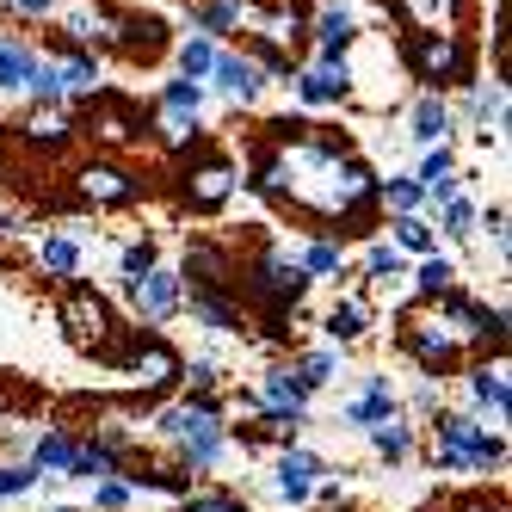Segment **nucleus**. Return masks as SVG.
<instances>
[{"label": "nucleus", "mask_w": 512, "mask_h": 512, "mask_svg": "<svg viewBox=\"0 0 512 512\" xmlns=\"http://www.w3.org/2000/svg\"><path fill=\"white\" fill-rule=\"evenodd\" d=\"M44 266H50L56 278H75V272H81V247L68 241V235H50V241H44Z\"/></svg>", "instance_id": "obj_32"}, {"label": "nucleus", "mask_w": 512, "mask_h": 512, "mask_svg": "<svg viewBox=\"0 0 512 512\" xmlns=\"http://www.w3.org/2000/svg\"><path fill=\"white\" fill-rule=\"evenodd\" d=\"M383 198H389L395 216H414V210H420V186H414V179H389V192H383Z\"/></svg>", "instance_id": "obj_40"}, {"label": "nucleus", "mask_w": 512, "mask_h": 512, "mask_svg": "<svg viewBox=\"0 0 512 512\" xmlns=\"http://www.w3.org/2000/svg\"><path fill=\"white\" fill-rule=\"evenodd\" d=\"M346 38H352V13H340V7H334V13H321V44H327V50H340Z\"/></svg>", "instance_id": "obj_41"}, {"label": "nucleus", "mask_w": 512, "mask_h": 512, "mask_svg": "<svg viewBox=\"0 0 512 512\" xmlns=\"http://www.w3.org/2000/svg\"><path fill=\"white\" fill-rule=\"evenodd\" d=\"M105 475H124V463H118L112 451H99L93 438H81L75 463H68V482H105Z\"/></svg>", "instance_id": "obj_20"}, {"label": "nucleus", "mask_w": 512, "mask_h": 512, "mask_svg": "<svg viewBox=\"0 0 512 512\" xmlns=\"http://www.w3.org/2000/svg\"><path fill=\"white\" fill-rule=\"evenodd\" d=\"M19 7H25V13H50V0H19Z\"/></svg>", "instance_id": "obj_47"}, {"label": "nucleus", "mask_w": 512, "mask_h": 512, "mask_svg": "<svg viewBox=\"0 0 512 512\" xmlns=\"http://www.w3.org/2000/svg\"><path fill=\"white\" fill-rule=\"evenodd\" d=\"M31 136H38V142H62V136H68V124H62V112H50V118L38 112V118H31Z\"/></svg>", "instance_id": "obj_44"}, {"label": "nucleus", "mask_w": 512, "mask_h": 512, "mask_svg": "<svg viewBox=\"0 0 512 512\" xmlns=\"http://www.w3.org/2000/svg\"><path fill=\"white\" fill-rule=\"evenodd\" d=\"M414 56H420V75H451L457 68V44L445 38V31H426Z\"/></svg>", "instance_id": "obj_26"}, {"label": "nucleus", "mask_w": 512, "mask_h": 512, "mask_svg": "<svg viewBox=\"0 0 512 512\" xmlns=\"http://www.w3.org/2000/svg\"><path fill=\"white\" fill-rule=\"evenodd\" d=\"M451 512H506V500H463V506H451Z\"/></svg>", "instance_id": "obj_46"}, {"label": "nucleus", "mask_w": 512, "mask_h": 512, "mask_svg": "<svg viewBox=\"0 0 512 512\" xmlns=\"http://www.w3.org/2000/svg\"><path fill=\"white\" fill-rule=\"evenodd\" d=\"M198 99H204V93H198L192 81H173V87H167V112H173V118H198Z\"/></svg>", "instance_id": "obj_39"}, {"label": "nucleus", "mask_w": 512, "mask_h": 512, "mask_svg": "<svg viewBox=\"0 0 512 512\" xmlns=\"http://www.w3.org/2000/svg\"><path fill=\"white\" fill-rule=\"evenodd\" d=\"M346 475H352V469H327L321 482L309 488V506H321V512H346Z\"/></svg>", "instance_id": "obj_30"}, {"label": "nucleus", "mask_w": 512, "mask_h": 512, "mask_svg": "<svg viewBox=\"0 0 512 512\" xmlns=\"http://www.w3.org/2000/svg\"><path fill=\"white\" fill-rule=\"evenodd\" d=\"M210 75H216V87H223L229 99H253V93H260V68L241 62V56H223V62L210 68Z\"/></svg>", "instance_id": "obj_21"}, {"label": "nucleus", "mask_w": 512, "mask_h": 512, "mask_svg": "<svg viewBox=\"0 0 512 512\" xmlns=\"http://www.w3.org/2000/svg\"><path fill=\"white\" fill-rule=\"evenodd\" d=\"M346 81H352V75H346V62L334 56L327 68H315V75H303L297 87H303V99H315V105H321V99H340V93H346Z\"/></svg>", "instance_id": "obj_25"}, {"label": "nucleus", "mask_w": 512, "mask_h": 512, "mask_svg": "<svg viewBox=\"0 0 512 512\" xmlns=\"http://www.w3.org/2000/svg\"><path fill=\"white\" fill-rule=\"evenodd\" d=\"M124 297H130V309H136V321L161 327V321H173V315H179V297H186V278H179V272H167V266H155L149 278L124 284Z\"/></svg>", "instance_id": "obj_6"}, {"label": "nucleus", "mask_w": 512, "mask_h": 512, "mask_svg": "<svg viewBox=\"0 0 512 512\" xmlns=\"http://www.w3.org/2000/svg\"><path fill=\"white\" fill-rule=\"evenodd\" d=\"M451 130V112L438 99H420V112H414V142H438Z\"/></svg>", "instance_id": "obj_34"}, {"label": "nucleus", "mask_w": 512, "mask_h": 512, "mask_svg": "<svg viewBox=\"0 0 512 512\" xmlns=\"http://www.w3.org/2000/svg\"><path fill=\"white\" fill-rule=\"evenodd\" d=\"M161 260H155V241H130L124 247V284H136V278H149Z\"/></svg>", "instance_id": "obj_36"}, {"label": "nucleus", "mask_w": 512, "mask_h": 512, "mask_svg": "<svg viewBox=\"0 0 512 512\" xmlns=\"http://www.w3.org/2000/svg\"><path fill=\"white\" fill-rule=\"evenodd\" d=\"M290 371H297V383L315 395V389H327L340 377V352L334 346H321V352H303V358H290Z\"/></svg>", "instance_id": "obj_18"}, {"label": "nucleus", "mask_w": 512, "mask_h": 512, "mask_svg": "<svg viewBox=\"0 0 512 512\" xmlns=\"http://www.w3.org/2000/svg\"><path fill=\"white\" fill-rule=\"evenodd\" d=\"M161 31H167L161 19H124L118 25V44L124 50H161Z\"/></svg>", "instance_id": "obj_31"}, {"label": "nucleus", "mask_w": 512, "mask_h": 512, "mask_svg": "<svg viewBox=\"0 0 512 512\" xmlns=\"http://www.w3.org/2000/svg\"><path fill=\"white\" fill-rule=\"evenodd\" d=\"M469 414L475 420H494V432L506 426V352L469 364Z\"/></svg>", "instance_id": "obj_8"}, {"label": "nucleus", "mask_w": 512, "mask_h": 512, "mask_svg": "<svg viewBox=\"0 0 512 512\" xmlns=\"http://www.w3.org/2000/svg\"><path fill=\"white\" fill-rule=\"evenodd\" d=\"M389 414H401V395H395V383H389L383 371H364V377H358V395L340 401V420H346L352 432H371V426L389 420Z\"/></svg>", "instance_id": "obj_7"}, {"label": "nucleus", "mask_w": 512, "mask_h": 512, "mask_svg": "<svg viewBox=\"0 0 512 512\" xmlns=\"http://www.w3.org/2000/svg\"><path fill=\"white\" fill-rule=\"evenodd\" d=\"M179 364H186V358H179L161 334H142V327L130 334V346L118 352V371H124L142 395H167V389H179Z\"/></svg>", "instance_id": "obj_1"}, {"label": "nucleus", "mask_w": 512, "mask_h": 512, "mask_svg": "<svg viewBox=\"0 0 512 512\" xmlns=\"http://www.w3.org/2000/svg\"><path fill=\"white\" fill-rule=\"evenodd\" d=\"M229 192H235V167H229V161H204V167L186 179V204H192V210H216Z\"/></svg>", "instance_id": "obj_13"}, {"label": "nucleus", "mask_w": 512, "mask_h": 512, "mask_svg": "<svg viewBox=\"0 0 512 512\" xmlns=\"http://www.w3.org/2000/svg\"><path fill=\"white\" fill-rule=\"evenodd\" d=\"M62 321H68V334H75L81 346H93V352H112V334H118V321H112V303H105L99 290L75 284V290L62 297Z\"/></svg>", "instance_id": "obj_4"}, {"label": "nucleus", "mask_w": 512, "mask_h": 512, "mask_svg": "<svg viewBox=\"0 0 512 512\" xmlns=\"http://www.w3.org/2000/svg\"><path fill=\"white\" fill-rule=\"evenodd\" d=\"M136 506V488L124 482V475H105V482H93V512H130Z\"/></svg>", "instance_id": "obj_28"}, {"label": "nucleus", "mask_w": 512, "mask_h": 512, "mask_svg": "<svg viewBox=\"0 0 512 512\" xmlns=\"http://www.w3.org/2000/svg\"><path fill=\"white\" fill-rule=\"evenodd\" d=\"M414 284H420V297H426V303H438V297H451V290H457V266L445 260V253H426Z\"/></svg>", "instance_id": "obj_23"}, {"label": "nucleus", "mask_w": 512, "mask_h": 512, "mask_svg": "<svg viewBox=\"0 0 512 512\" xmlns=\"http://www.w3.org/2000/svg\"><path fill=\"white\" fill-rule=\"evenodd\" d=\"M445 235L451 241H469L475 235V204L469 198H445Z\"/></svg>", "instance_id": "obj_37"}, {"label": "nucleus", "mask_w": 512, "mask_h": 512, "mask_svg": "<svg viewBox=\"0 0 512 512\" xmlns=\"http://www.w3.org/2000/svg\"><path fill=\"white\" fill-rule=\"evenodd\" d=\"M401 352H408L414 364H420V377H432V383H445L457 364H463V346H457V334L438 315H426V321H408L401 327Z\"/></svg>", "instance_id": "obj_2"}, {"label": "nucleus", "mask_w": 512, "mask_h": 512, "mask_svg": "<svg viewBox=\"0 0 512 512\" xmlns=\"http://www.w3.org/2000/svg\"><path fill=\"white\" fill-rule=\"evenodd\" d=\"M235 25V0H216V7H204V31H229Z\"/></svg>", "instance_id": "obj_45"}, {"label": "nucleus", "mask_w": 512, "mask_h": 512, "mask_svg": "<svg viewBox=\"0 0 512 512\" xmlns=\"http://www.w3.org/2000/svg\"><path fill=\"white\" fill-rule=\"evenodd\" d=\"M297 272H303V278H340V272H346L340 241H309V247H303V260H297Z\"/></svg>", "instance_id": "obj_24"}, {"label": "nucleus", "mask_w": 512, "mask_h": 512, "mask_svg": "<svg viewBox=\"0 0 512 512\" xmlns=\"http://www.w3.org/2000/svg\"><path fill=\"white\" fill-rule=\"evenodd\" d=\"M31 50H19V44H0V87H25V75H31Z\"/></svg>", "instance_id": "obj_35"}, {"label": "nucleus", "mask_w": 512, "mask_h": 512, "mask_svg": "<svg viewBox=\"0 0 512 512\" xmlns=\"http://www.w3.org/2000/svg\"><path fill=\"white\" fill-rule=\"evenodd\" d=\"M253 401H260V414H284V420H309V389L297 383V371L290 364H272V371L253 383Z\"/></svg>", "instance_id": "obj_9"}, {"label": "nucleus", "mask_w": 512, "mask_h": 512, "mask_svg": "<svg viewBox=\"0 0 512 512\" xmlns=\"http://www.w3.org/2000/svg\"><path fill=\"white\" fill-rule=\"evenodd\" d=\"M75 451H81V432L50 426V432H38V438H31L25 463L38 469V475H50V482H68V463H75Z\"/></svg>", "instance_id": "obj_10"}, {"label": "nucleus", "mask_w": 512, "mask_h": 512, "mask_svg": "<svg viewBox=\"0 0 512 512\" xmlns=\"http://www.w3.org/2000/svg\"><path fill=\"white\" fill-rule=\"evenodd\" d=\"M179 309H192V321L210 327V334H241V309L223 297V290H186Z\"/></svg>", "instance_id": "obj_12"}, {"label": "nucleus", "mask_w": 512, "mask_h": 512, "mask_svg": "<svg viewBox=\"0 0 512 512\" xmlns=\"http://www.w3.org/2000/svg\"><path fill=\"white\" fill-rule=\"evenodd\" d=\"M179 62H186V75H192V81H198V75H210V68H216V56H210V44H198V38H192L186 50H179Z\"/></svg>", "instance_id": "obj_42"}, {"label": "nucleus", "mask_w": 512, "mask_h": 512, "mask_svg": "<svg viewBox=\"0 0 512 512\" xmlns=\"http://www.w3.org/2000/svg\"><path fill=\"white\" fill-rule=\"evenodd\" d=\"M438 414H445V383L420 377V383H414V395H408V408H401V420H408V426H432Z\"/></svg>", "instance_id": "obj_22"}, {"label": "nucleus", "mask_w": 512, "mask_h": 512, "mask_svg": "<svg viewBox=\"0 0 512 512\" xmlns=\"http://www.w3.org/2000/svg\"><path fill=\"white\" fill-rule=\"evenodd\" d=\"M124 482H130L136 494H142V488H149V494H167V500H186V494L198 488V482H192V475H186V469H179L173 457H167V463H142L136 475H124Z\"/></svg>", "instance_id": "obj_15"}, {"label": "nucleus", "mask_w": 512, "mask_h": 512, "mask_svg": "<svg viewBox=\"0 0 512 512\" xmlns=\"http://www.w3.org/2000/svg\"><path fill=\"white\" fill-rule=\"evenodd\" d=\"M432 247L438 241H432V229L420 223V216H395V253H420V260H426Z\"/></svg>", "instance_id": "obj_29"}, {"label": "nucleus", "mask_w": 512, "mask_h": 512, "mask_svg": "<svg viewBox=\"0 0 512 512\" xmlns=\"http://www.w3.org/2000/svg\"><path fill=\"white\" fill-rule=\"evenodd\" d=\"M38 494V469L31 463H0V500H25Z\"/></svg>", "instance_id": "obj_33"}, {"label": "nucleus", "mask_w": 512, "mask_h": 512, "mask_svg": "<svg viewBox=\"0 0 512 512\" xmlns=\"http://www.w3.org/2000/svg\"><path fill=\"white\" fill-rule=\"evenodd\" d=\"M179 512H253V506L241 494H229V488H192L179 500Z\"/></svg>", "instance_id": "obj_27"}, {"label": "nucleus", "mask_w": 512, "mask_h": 512, "mask_svg": "<svg viewBox=\"0 0 512 512\" xmlns=\"http://www.w3.org/2000/svg\"><path fill=\"white\" fill-rule=\"evenodd\" d=\"M303 290H309V278L297 272V260H284V253H260V260H253V297H260L272 315L297 309Z\"/></svg>", "instance_id": "obj_5"}, {"label": "nucleus", "mask_w": 512, "mask_h": 512, "mask_svg": "<svg viewBox=\"0 0 512 512\" xmlns=\"http://www.w3.org/2000/svg\"><path fill=\"white\" fill-rule=\"evenodd\" d=\"M371 451H377V463H389V469H401V463H414V451H420V426H408L401 414H389V420H377L371 432Z\"/></svg>", "instance_id": "obj_11"}, {"label": "nucleus", "mask_w": 512, "mask_h": 512, "mask_svg": "<svg viewBox=\"0 0 512 512\" xmlns=\"http://www.w3.org/2000/svg\"><path fill=\"white\" fill-rule=\"evenodd\" d=\"M99 136H105V142H130V136H136L130 112H105V118H99Z\"/></svg>", "instance_id": "obj_43"}, {"label": "nucleus", "mask_w": 512, "mask_h": 512, "mask_svg": "<svg viewBox=\"0 0 512 512\" xmlns=\"http://www.w3.org/2000/svg\"><path fill=\"white\" fill-rule=\"evenodd\" d=\"M364 327H371V321H364L358 303H334V309H327V321H321V334H327V346H334V352H346V346L364 340Z\"/></svg>", "instance_id": "obj_17"}, {"label": "nucleus", "mask_w": 512, "mask_h": 512, "mask_svg": "<svg viewBox=\"0 0 512 512\" xmlns=\"http://www.w3.org/2000/svg\"><path fill=\"white\" fill-rule=\"evenodd\" d=\"M334 469L321 451H309V445H290V451H278L272 457V494H278V506H290V512H303L309 506V488L321 482V475Z\"/></svg>", "instance_id": "obj_3"}, {"label": "nucleus", "mask_w": 512, "mask_h": 512, "mask_svg": "<svg viewBox=\"0 0 512 512\" xmlns=\"http://www.w3.org/2000/svg\"><path fill=\"white\" fill-rule=\"evenodd\" d=\"M364 272H371L377 284H389V278H401V253H395L389 241H377L371 253H364Z\"/></svg>", "instance_id": "obj_38"}, {"label": "nucleus", "mask_w": 512, "mask_h": 512, "mask_svg": "<svg viewBox=\"0 0 512 512\" xmlns=\"http://www.w3.org/2000/svg\"><path fill=\"white\" fill-rule=\"evenodd\" d=\"M420 198H457V161H451V149H438V155H426V167H420Z\"/></svg>", "instance_id": "obj_19"}, {"label": "nucleus", "mask_w": 512, "mask_h": 512, "mask_svg": "<svg viewBox=\"0 0 512 512\" xmlns=\"http://www.w3.org/2000/svg\"><path fill=\"white\" fill-rule=\"evenodd\" d=\"M81 198H93V204H130L136 198V179L118 173V167H87L81 173Z\"/></svg>", "instance_id": "obj_16"}, {"label": "nucleus", "mask_w": 512, "mask_h": 512, "mask_svg": "<svg viewBox=\"0 0 512 512\" xmlns=\"http://www.w3.org/2000/svg\"><path fill=\"white\" fill-rule=\"evenodd\" d=\"M179 278H198L192 290H229V253L216 241H192L186 247V272Z\"/></svg>", "instance_id": "obj_14"}]
</instances>
